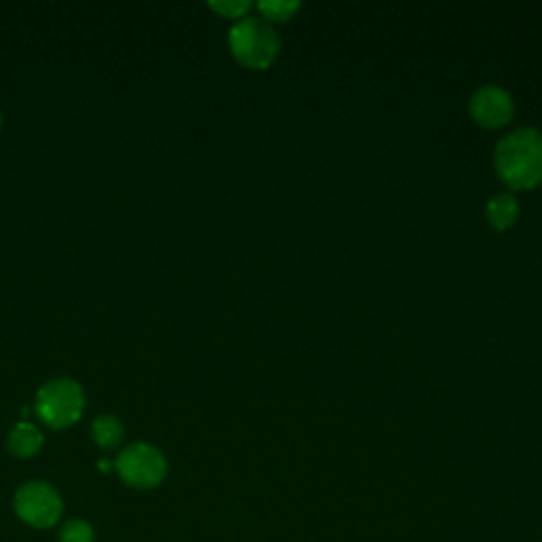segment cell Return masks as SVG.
<instances>
[{
  "mask_svg": "<svg viewBox=\"0 0 542 542\" xmlns=\"http://www.w3.org/2000/svg\"><path fill=\"white\" fill-rule=\"evenodd\" d=\"M471 115L483 128H502L513 117V100L496 85L479 87L471 98Z\"/></svg>",
  "mask_w": 542,
  "mask_h": 542,
  "instance_id": "6",
  "label": "cell"
},
{
  "mask_svg": "<svg viewBox=\"0 0 542 542\" xmlns=\"http://www.w3.org/2000/svg\"><path fill=\"white\" fill-rule=\"evenodd\" d=\"M62 542H94V532L85 521H70L62 530Z\"/></svg>",
  "mask_w": 542,
  "mask_h": 542,
  "instance_id": "12",
  "label": "cell"
},
{
  "mask_svg": "<svg viewBox=\"0 0 542 542\" xmlns=\"http://www.w3.org/2000/svg\"><path fill=\"white\" fill-rule=\"evenodd\" d=\"M299 3L295 0H263L259 3L261 13L269 22H288L299 11Z\"/></svg>",
  "mask_w": 542,
  "mask_h": 542,
  "instance_id": "10",
  "label": "cell"
},
{
  "mask_svg": "<svg viewBox=\"0 0 542 542\" xmlns=\"http://www.w3.org/2000/svg\"><path fill=\"white\" fill-rule=\"evenodd\" d=\"M7 445L15 458L26 460V458H32V456L39 454L41 447H43V435L34 424L20 422L11 428Z\"/></svg>",
  "mask_w": 542,
  "mask_h": 542,
  "instance_id": "7",
  "label": "cell"
},
{
  "mask_svg": "<svg viewBox=\"0 0 542 542\" xmlns=\"http://www.w3.org/2000/svg\"><path fill=\"white\" fill-rule=\"evenodd\" d=\"M92 437L98 447L115 449L123 439V424L115 415H98L92 424Z\"/></svg>",
  "mask_w": 542,
  "mask_h": 542,
  "instance_id": "9",
  "label": "cell"
},
{
  "mask_svg": "<svg viewBox=\"0 0 542 542\" xmlns=\"http://www.w3.org/2000/svg\"><path fill=\"white\" fill-rule=\"evenodd\" d=\"M485 214H487V221H490L492 227L509 229L517 221L519 206L511 193H498L492 197L490 202H487Z\"/></svg>",
  "mask_w": 542,
  "mask_h": 542,
  "instance_id": "8",
  "label": "cell"
},
{
  "mask_svg": "<svg viewBox=\"0 0 542 542\" xmlns=\"http://www.w3.org/2000/svg\"><path fill=\"white\" fill-rule=\"evenodd\" d=\"M85 409V392L70 377H56L36 392L34 411L47 426L62 430L75 426Z\"/></svg>",
  "mask_w": 542,
  "mask_h": 542,
  "instance_id": "2",
  "label": "cell"
},
{
  "mask_svg": "<svg viewBox=\"0 0 542 542\" xmlns=\"http://www.w3.org/2000/svg\"><path fill=\"white\" fill-rule=\"evenodd\" d=\"M117 473L128 485L138 487V490H151L166 479L168 464L164 454L153 445L136 443L119 454Z\"/></svg>",
  "mask_w": 542,
  "mask_h": 542,
  "instance_id": "4",
  "label": "cell"
},
{
  "mask_svg": "<svg viewBox=\"0 0 542 542\" xmlns=\"http://www.w3.org/2000/svg\"><path fill=\"white\" fill-rule=\"evenodd\" d=\"M0 128H3V115H0Z\"/></svg>",
  "mask_w": 542,
  "mask_h": 542,
  "instance_id": "13",
  "label": "cell"
},
{
  "mask_svg": "<svg viewBox=\"0 0 542 542\" xmlns=\"http://www.w3.org/2000/svg\"><path fill=\"white\" fill-rule=\"evenodd\" d=\"M229 49L246 68H267L276 60L280 39L276 30L259 17H244L229 30Z\"/></svg>",
  "mask_w": 542,
  "mask_h": 542,
  "instance_id": "3",
  "label": "cell"
},
{
  "mask_svg": "<svg viewBox=\"0 0 542 542\" xmlns=\"http://www.w3.org/2000/svg\"><path fill=\"white\" fill-rule=\"evenodd\" d=\"M15 511L34 528H49L62 515V498L49 483L30 481L15 494Z\"/></svg>",
  "mask_w": 542,
  "mask_h": 542,
  "instance_id": "5",
  "label": "cell"
},
{
  "mask_svg": "<svg viewBox=\"0 0 542 542\" xmlns=\"http://www.w3.org/2000/svg\"><path fill=\"white\" fill-rule=\"evenodd\" d=\"M496 170L511 189H532L542 183V132L521 128L496 147Z\"/></svg>",
  "mask_w": 542,
  "mask_h": 542,
  "instance_id": "1",
  "label": "cell"
},
{
  "mask_svg": "<svg viewBox=\"0 0 542 542\" xmlns=\"http://www.w3.org/2000/svg\"><path fill=\"white\" fill-rule=\"evenodd\" d=\"M210 9L229 17V20H240L244 13L250 11V3H246V0H221V3H210Z\"/></svg>",
  "mask_w": 542,
  "mask_h": 542,
  "instance_id": "11",
  "label": "cell"
}]
</instances>
